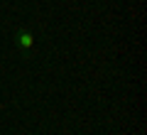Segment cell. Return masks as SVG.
Wrapping results in <instances>:
<instances>
[{
  "label": "cell",
  "instance_id": "obj_1",
  "mask_svg": "<svg viewBox=\"0 0 147 135\" xmlns=\"http://www.w3.org/2000/svg\"><path fill=\"white\" fill-rule=\"evenodd\" d=\"M15 44L20 49H32L34 47V35L30 30H17L15 32Z\"/></svg>",
  "mask_w": 147,
  "mask_h": 135
}]
</instances>
